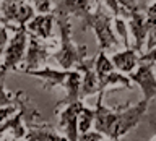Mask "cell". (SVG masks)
Wrapping results in <instances>:
<instances>
[{"mask_svg": "<svg viewBox=\"0 0 156 141\" xmlns=\"http://www.w3.org/2000/svg\"><path fill=\"white\" fill-rule=\"evenodd\" d=\"M104 92H98L96 99V119H94V128L112 141H119L124 135H127L130 130H133L141 122L143 115L148 110V104L145 99L136 102L135 105H124L119 109H109L102 104Z\"/></svg>", "mask_w": 156, "mask_h": 141, "instance_id": "6da1fadb", "label": "cell"}, {"mask_svg": "<svg viewBox=\"0 0 156 141\" xmlns=\"http://www.w3.org/2000/svg\"><path fill=\"white\" fill-rule=\"evenodd\" d=\"M55 13V23L60 31V46L52 53V58L63 70H78L80 65L88 58L86 46H76L72 39V21L68 15Z\"/></svg>", "mask_w": 156, "mask_h": 141, "instance_id": "7a4b0ae2", "label": "cell"}, {"mask_svg": "<svg viewBox=\"0 0 156 141\" xmlns=\"http://www.w3.org/2000/svg\"><path fill=\"white\" fill-rule=\"evenodd\" d=\"M29 76L41 78L44 81V88H62L65 91V99L60 101L58 104H68L81 99V81H83V73L80 70H54L51 67L37 68V70H29L26 71Z\"/></svg>", "mask_w": 156, "mask_h": 141, "instance_id": "3957f363", "label": "cell"}, {"mask_svg": "<svg viewBox=\"0 0 156 141\" xmlns=\"http://www.w3.org/2000/svg\"><path fill=\"white\" fill-rule=\"evenodd\" d=\"M60 46V39H44L37 37L36 34L29 33V41H28V50L24 55V62L20 73H26L29 70H37V68H44L47 67V60L52 57V53L58 49Z\"/></svg>", "mask_w": 156, "mask_h": 141, "instance_id": "277c9868", "label": "cell"}, {"mask_svg": "<svg viewBox=\"0 0 156 141\" xmlns=\"http://www.w3.org/2000/svg\"><path fill=\"white\" fill-rule=\"evenodd\" d=\"M114 26V15L111 12H106L104 5L98 10L93 16L88 29H93L96 34L98 41V49L101 52H117L115 49L120 46V39L112 29Z\"/></svg>", "mask_w": 156, "mask_h": 141, "instance_id": "5b68a950", "label": "cell"}, {"mask_svg": "<svg viewBox=\"0 0 156 141\" xmlns=\"http://www.w3.org/2000/svg\"><path fill=\"white\" fill-rule=\"evenodd\" d=\"M36 8L29 0H2L0 2V21L8 28V31H18L26 26L36 16Z\"/></svg>", "mask_w": 156, "mask_h": 141, "instance_id": "8992f818", "label": "cell"}, {"mask_svg": "<svg viewBox=\"0 0 156 141\" xmlns=\"http://www.w3.org/2000/svg\"><path fill=\"white\" fill-rule=\"evenodd\" d=\"M28 41H29V33L26 26L20 28L10 37L8 47L3 53V62L0 65V81H3V78L8 71L20 73V68L23 65L24 55H26L28 50Z\"/></svg>", "mask_w": 156, "mask_h": 141, "instance_id": "52a82bcc", "label": "cell"}, {"mask_svg": "<svg viewBox=\"0 0 156 141\" xmlns=\"http://www.w3.org/2000/svg\"><path fill=\"white\" fill-rule=\"evenodd\" d=\"M83 99L75 101V102H68V104H57L55 112L58 115V130L67 136L70 141H78L80 136V114L83 110Z\"/></svg>", "mask_w": 156, "mask_h": 141, "instance_id": "ba28073f", "label": "cell"}, {"mask_svg": "<svg viewBox=\"0 0 156 141\" xmlns=\"http://www.w3.org/2000/svg\"><path fill=\"white\" fill-rule=\"evenodd\" d=\"M101 7L102 0H58L54 5V12L80 18L83 23V29H88L94 13Z\"/></svg>", "mask_w": 156, "mask_h": 141, "instance_id": "9c48e42d", "label": "cell"}, {"mask_svg": "<svg viewBox=\"0 0 156 141\" xmlns=\"http://www.w3.org/2000/svg\"><path fill=\"white\" fill-rule=\"evenodd\" d=\"M132 80V83H135L136 86H140L143 99L146 102H151L153 97L156 96V73H154V63L150 62H141L138 63V67L135 68L132 73L127 75Z\"/></svg>", "mask_w": 156, "mask_h": 141, "instance_id": "30bf717a", "label": "cell"}, {"mask_svg": "<svg viewBox=\"0 0 156 141\" xmlns=\"http://www.w3.org/2000/svg\"><path fill=\"white\" fill-rule=\"evenodd\" d=\"M129 23V29L130 34L133 36V47L135 50L141 52L143 50V44H146V39H148L150 34V28H148V19H146V10H143L138 3L132 10L130 18L127 19Z\"/></svg>", "mask_w": 156, "mask_h": 141, "instance_id": "8fae6325", "label": "cell"}, {"mask_svg": "<svg viewBox=\"0 0 156 141\" xmlns=\"http://www.w3.org/2000/svg\"><path fill=\"white\" fill-rule=\"evenodd\" d=\"M54 23H55V13H36L31 21L26 24V29L28 33L31 34H36L37 37L44 39H52V28H54Z\"/></svg>", "mask_w": 156, "mask_h": 141, "instance_id": "7c38bea8", "label": "cell"}, {"mask_svg": "<svg viewBox=\"0 0 156 141\" xmlns=\"http://www.w3.org/2000/svg\"><path fill=\"white\" fill-rule=\"evenodd\" d=\"M83 73L81 81V99H86L88 96L98 94L99 92V81L94 70V58H86L78 68Z\"/></svg>", "mask_w": 156, "mask_h": 141, "instance_id": "4fadbf2b", "label": "cell"}, {"mask_svg": "<svg viewBox=\"0 0 156 141\" xmlns=\"http://www.w3.org/2000/svg\"><path fill=\"white\" fill-rule=\"evenodd\" d=\"M111 60L114 63L115 70H119L124 75H129L138 67L140 63V52L133 47H127L120 52H112Z\"/></svg>", "mask_w": 156, "mask_h": 141, "instance_id": "5bb4252c", "label": "cell"}, {"mask_svg": "<svg viewBox=\"0 0 156 141\" xmlns=\"http://www.w3.org/2000/svg\"><path fill=\"white\" fill-rule=\"evenodd\" d=\"M28 141H70L65 135H58L47 125L34 126V123L28 125V133L24 136Z\"/></svg>", "mask_w": 156, "mask_h": 141, "instance_id": "9a60e30c", "label": "cell"}, {"mask_svg": "<svg viewBox=\"0 0 156 141\" xmlns=\"http://www.w3.org/2000/svg\"><path fill=\"white\" fill-rule=\"evenodd\" d=\"M94 119H96V110L91 109V107H83L81 114H80V122H78V126H80V133H86L90 131L93 126H94Z\"/></svg>", "mask_w": 156, "mask_h": 141, "instance_id": "2e32d148", "label": "cell"}, {"mask_svg": "<svg viewBox=\"0 0 156 141\" xmlns=\"http://www.w3.org/2000/svg\"><path fill=\"white\" fill-rule=\"evenodd\" d=\"M114 29H115V34L119 36V39L124 44V47H132L130 46V41H129V34H130V29H129V23L127 19L124 18H119V16H114Z\"/></svg>", "mask_w": 156, "mask_h": 141, "instance_id": "e0dca14e", "label": "cell"}, {"mask_svg": "<svg viewBox=\"0 0 156 141\" xmlns=\"http://www.w3.org/2000/svg\"><path fill=\"white\" fill-rule=\"evenodd\" d=\"M16 102H18V91L16 92L8 91L3 84V81H0V107L16 104Z\"/></svg>", "mask_w": 156, "mask_h": 141, "instance_id": "ac0fdd59", "label": "cell"}, {"mask_svg": "<svg viewBox=\"0 0 156 141\" xmlns=\"http://www.w3.org/2000/svg\"><path fill=\"white\" fill-rule=\"evenodd\" d=\"M20 110V104H10V105H5V107H0V123H3V122H7L8 119H12V117L16 114Z\"/></svg>", "mask_w": 156, "mask_h": 141, "instance_id": "d6986e66", "label": "cell"}, {"mask_svg": "<svg viewBox=\"0 0 156 141\" xmlns=\"http://www.w3.org/2000/svg\"><path fill=\"white\" fill-rule=\"evenodd\" d=\"M34 8L37 13H52L54 12V3L52 0H31Z\"/></svg>", "mask_w": 156, "mask_h": 141, "instance_id": "ffe728a7", "label": "cell"}, {"mask_svg": "<svg viewBox=\"0 0 156 141\" xmlns=\"http://www.w3.org/2000/svg\"><path fill=\"white\" fill-rule=\"evenodd\" d=\"M8 42H10V34H8V28L0 21V57H3L5 50L8 47Z\"/></svg>", "mask_w": 156, "mask_h": 141, "instance_id": "44dd1931", "label": "cell"}, {"mask_svg": "<svg viewBox=\"0 0 156 141\" xmlns=\"http://www.w3.org/2000/svg\"><path fill=\"white\" fill-rule=\"evenodd\" d=\"M101 139H104V135L96 131V130H90L86 133H80V136H78V141H101Z\"/></svg>", "mask_w": 156, "mask_h": 141, "instance_id": "7402d4cb", "label": "cell"}, {"mask_svg": "<svg viewBox=\"0 0 156 141\" xmlns=\"http://www.w3.org/2000/svg\"><path fill=\"white\" fill-rule=\"evenodd\" d=\"M140 60L141 62H150V63H156V47L146 50L145 53H140Z\"/></svg>", "mask_w": 156, "mask_h": 141, "instance_id": "603a6c76", "label": "cell"}, {"mask_svg": "<svg viewBox=\"0 0 156 141\" xmlns=\"http://www.w3.org/2000/svg\"><path fill=\"white\" fill-rule=\"evenodd\" d=\"M101 141H112V139H109V138H104V139H101Z\"/></svg>", "mask_w": 156, "mask_h": 141, "instance_id": "cb8c5ba5", "label": "cell"}, {"mask_svg": "<svg viewBox=\"0 0 156 141\" xmlns=\"http://www.w3.org/2000/svg\"><path fill=\"white\" fill-rule=\"evenodd\" d=\"M151 141H156V135L153 136V138H151Z\"/></svg>", "mask_w": 156, "mask_h": 141, "instance_id": "d4e9b609", "label": "cell"}, {"mask_svg": "<svg viewBox=\"0 0 156 141\" xmlns=\"http://www.w3.org/2000/svg\"><path fill=\"white\" fill-rule=\"evenodd\" d=\"M154 73H156V63H154Z\"/></svg>", "mask_w": 156, "mask_h": 141, "instance_id": "484cf974", "label": "cell"}, {"mask_svg": "<svg viewBox=\"0 0 156 141\" xmlns=\"http://www.w3.org/2000/svg\"><path fill=\"white\" fill-rule=\"evenodd\" d=\"M0 2H2V0H0Z\"/></svg>", "mask_w": 156, "mask_h": 141, "instance_id": "4316f807", "label": "cell"}]
</instances>
